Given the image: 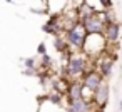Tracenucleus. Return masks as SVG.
I'll list each match as a JSON object with an SVG mask.
<instances>
[{
  "instance_id": "f257e3e1",
  "label": "nucleus",
  "mask_w": 122,
  "mask_h": 112,
  "mask_svg": "<svg viewBox=\"0 0 122 112\" xmlns=\"http://www.w3.org/2000/svg\"><path fill=\"white\" fill-rule=\"evenodd\" d=\"M90 57L84 52H69L67 62H65V79L67 80H77L85 75L87 70L92 67L89 65Z\"/></svg>"
},
{
  "instance_id": "f03ea898",
  "label": "nucleus",
  "mask_w": 122,
  "mask_h": 112,
  "mask_svg": "<svg viewBox=\"0 0 122 112\" xmlns=\"http://www.w3.org/2000/svg\"><path fill=\"white\" fill-rule=\"evenodd\" d=\"M85 37H87V32L85 29L82 27V24H75L74 27L67 29L65 34H64V39L67 42V45H70L74 50L77 52H82V47H84V42H85Z\"/></svg>"
},
{
  "instance_id": "7ed1b4c3",
  "label": "nucleus",
  "mask_w": 122,
  "mask_h": 112,
  "mask_svg": "<svg viewBox=\"0 0 122 112\" xmlns=\"http://www.w3.org/2000/svg\"><path fill=\"white\" fill-rule=\"evenodd\" d=\"M80 80H82V84H84V87H85V97H87V99H92V94H94V92L100 87V84L104 82V79H102V75L99 74L97 69L87 70L85 75H84Z\"/></svg>"
},
{
  "instance_id": "20e7f679",
  "label": "nucleus",
  "mask_w": 122,
  "mask_h": 112,
  "mask_svg": "<svg viewBox=\"0 0 122 112\" xmlns=\"http://www.w3.org/2000/svg\"><path fill=\"white\" fill-rule=\"evenodd\" d=\"M95 109L97 107L92 102V99L82 97V99H77V100H69L65 112H95Z\"/></svg>"
},
{
  "instance_id": "39448f33",
  "label": "nucleus",
  "mask_w": 122,
  "mask_h": 112,
  "mask_svg": "<svg viewBox=\"0 0 122 112\" xmlns=\"http://www.w3.org/2000/svg\"><path fill=\"white\" fill-rule=\"evenodd\" d=\"M109 97H110V85H109V82L104 80L100 84V87L92 94V102L95 104V107L105 109L107 104H109Z\"/></svg>"
},
{
  "instance_id": "423d86ee",
  "label": "nucleus",
  "mask_w": 122,
  "mask_h": 112,
  "mask_svg": "<svg viewBox=\"0 0 122 112\" xmlns=\"http://www.w3.org/2000/svg\"><path fill=\"white\" fill-rule=\"evenodd\" d=\"M82 97H85V87H84L82 80L80 79L69 80V85H67V90H65V102L77 100V99H82Z\"/></svg>"
},
{
  "instance_id": "0eeeda50",
  "label": "nucleus",
  "mask_w": 122,
  "mask_h": 112,
  "mask_svg": "<svg viewBox=\"0 0 122 112\" xmlns=\"http://www.w3.org/2000/svg\"><path fill=\"white\" fill-rule=\"evenodd\" d=\"M114 64H115L114 57H110V55H107V54H104V55H100V57H99L97 70H99V74L102 75V79H104V80H105V79H109V77L112 75Z\"/></svg>"
},
{
  "instance_id": "6e6552de",
  "label": "nucleus",
  "mask_w": 122,
  "mask_h": 112,
  "mask_svg": "<svg viewBox=\"0 0 122 112\" xmlns=\"http://www.w3.org/2000/svg\"><path fill=\"white\" fill-rule=\"evenodd\" d=\"M104 37L107 40V44H114L119 40L120 37V24L119 22H109L105 24V29H104Z\"/></svg>"
},
{
  "instance_id": "1a4fd4ad",
  "label": "nucleus",
  "mask_w": 122,
  "mask_h": 112,
  "mask_svg": "<svg viewBox=\"0 0 122 112\" xmlns=\"http://www.w3.org/2000/svg\"><path fill=\"white\" fill-rule=\"evenodd\" d=\"M52 65H54L52 57H50L49 54H44V55H42V60H40V65H39V70H40V72H47L49 69H52Z\"/></svg>"
},
{
  "instance_id": "9d476101",
  "label": "nucleus",
  "mask_w": 122,
  "mask_h": 112,
  "mask_svg": "<svg viewBox=\"0 0 122 112\" xmlns=\"http://www.w3.org/2000/svg\"><path fill=\"white\" fill-rule=\"evenodd\" d=\"M54 47H55L59 52H67V50H69V45H67L65 39L60 37V35H55V39H54Z\"/></svg>"
},
{
  "instance_id": "9b49d317",
  "label": "nucleus",
  "mask_w": 122,
  "mask_h": 112,
  "mask_svg": "<svg viewBox=\"0 0 122 112\" xmlns=\"http://www.w3.org/2000/svg\"><path fill=\"white\" fill-rule=\"evenodd\" d=\"M24 65H25V69H39V67H37V62H35L34 57L25 59V60H24Z\"/></svg>"
},
{
  "instance_id": "f8f14e48",
  "label": "nucleus",
  "mask_w": 122,
  "mask_h": 112,
  "mask_svg": "<svg viewBox=\"0 0 122 112\" xmlns=\"http://www.w3.org/2000/svg\"><path fill=\"white\" fill-rule=\"evenodd\" d=\"M37 54H39V55L47 54V47H45V44H44V42H42V44H39V47H37Z\"/></svg>"
},
{
  "instance_id": "ddd939ff",
  "label": "nucleus",
  "mask_w": 122,
  "mask_h": 112,
  "mask_svg": "<svg viewBox=\"0 0 122 112\" xmlns=\"http://www.w3.org/2000/svg\"><path fill=\"white\" fill-rule=\"evenodd\" d=\"M95 112H104V109H102V107H97V109H95Z\"/></svg>"
},
{
  "instance_id": "4468645a",
  "label": "nucleus",
  "mask_w": 122,
  "mask_h": 112,
  "mask_svg": "<svg viewBox=\"0 0 122 112\" xmlns=\"http://www.w3.org/2000/svg\"><path fill=\"white\" fill-rule=\"evenodd\" d=\"M119 107H120V109H122V99H120V100H119Z\"/></svg>"
}]
</instances>
